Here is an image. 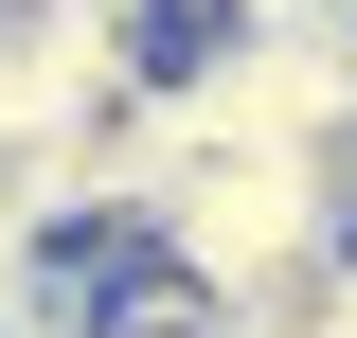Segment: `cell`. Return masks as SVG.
Listing matches in <instances>:
<instances>
[{
	"label": "cell",
	"instance_id": "cell-1",
	"mask_svg": "<svg viewBox=\"0 0 357 338\" xmlns=\"http://www.w3.org/2000/svg\"><path fill=\"white\" fill-rule=\"evenodd\" d=\"M143 232L215 303H286V285H321V250H357V161H321V143H197Z\"/></svg>",
	"mask_w": 357,
	"mask_h": 338
}]
</instances>
